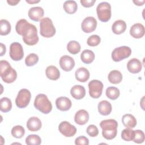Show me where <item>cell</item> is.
Wrapping results in <instances>:
<instances>
[{
    "label": "cell",
    "instance_id": "32",
    "mask_svg": "<svg viewBox=\"0 0 145 145\" xmlns=\"http://www.w3.org/2000/svg\"><path fill=\"white\" fill-rule=\"evenodd\" d=\"M106 96L110 100H114L117 99L120 94V90L115 87H109L106 88L105 92Z\"/></svg>",
    "mask_w": 145,
    "mask_h": 145
},
{
    "label": "cell",
    "instance_id": "41",
    "mask_svg": "<svg viewBox=\"0 0 145 145\" xmlns=\"http://www.w3.org/2000/svg\"><path fill=\"white\" fill-rule=\"evenodd\" d=\"M96 0H81L80 3L84 7H90L94 5Z\"/></svg>",
    "mask_w": 145,
    "mask_h": 145
},
{
    "label": "cell",
    "instance_id": "9",
    "mask_svg": "<svg viewBox=\"0 0 145 145\" xmlns=\"http://www.w3.org/2000/svg\"><path fill=\"white\" fill-rule=\"evenodd\" d=\"M89 93L91 97L94 99H98L102 94L104 87L103 83L99 80H92L89 82L88 84Z\"/></svg>",
    "mask_w": 145,
    "mask_h": 145
},
{
    "label": "cell",
    "instance_id": "31",
    "mask_svg": "<svg viewBox=\"0 0 145 145\" xmlns=\"http://www.w3.org/2000/svg\"><path fill=\"white\" fill-rule=\"evenodd\" d=\"M80 44L75 40L70 41L67 45V50L72 54H76L80 51Z\"/></svg>",
    "mask_w": 145,
    "mask_h": 145
},
{
    "label": "cell",
    "instance_id": "42",
    "mask_svg": "<svg viewBox=\"0 0 145 145\" xmlns=\"http://www.w3.org/2000/svg\"><path fill=\"white\" fill-rule=\"evenodd\" d=\"M0 46H1V52H0V56H3L5 53H6V46L3 43L0 44Z\"/></svg>",
    "mask_w": 145,
    "mask_h": 145
},
{
    "label": "cell",
    "instance_id": "13",
    "mask_svg": "<svg viewBox=\"0 0 145 145\" xmlns=\"http://www.w3.org/2000/svg\"><path fill=\"white\" fill-rule=\"evenodd\" d=\"M59 65L61 68L65 71H70L74 68L75 61L71 57L64 55L59 59Z\"/></svg>",
    "mask_w": 145,
    "mask_h": 145
},
{
    "label": "cell",
    "instance_id": "34",
    "mask_svg": "<svg viewBox=\"0 0 145 145\" xmlns=\"http://www.w3.org/2000/svg\"><path fill=\"white\" fill-rule=\"evenodd\" d=\"M41 143V139L36 134H30L25 138V143L28 145H39Z\"/></svg>",
    "mask_w": 145,
    "mask_h": 145
},
{
    "label": "cell",
    "instance_id": "11",
    "mask_svg": "<svg viewBox=\"0 0 145 145\" xmlns=\"http://www.w3.org/2000/svg\"><path fill=\"white\" fill-rule=\"evenodd\" d=\"M60 133L66 137H71L76 133V128L67 121L61 122L58 126Z\"/></svg>",
    "mask_w": 145,
    "mask_h": 145
},
{
    "label": "cell",
    "instance_id": "36",
    "mask_svg": "<svg viewBox=\"0 0 145 145\" xmlns=\"http://www.w3.org/2000/svg\"><path fill=\"white\" fill-rule=\"evenodd\" d=\"M39 61V57L35 53L28 54L25 59V63L27 66H32L36 65Z\"/></svg>",
    "mask_w": 145,
    "mask_h": 145
},
{
    "label": "cell",
    "instance_id": "22",
    "mask_svg": "<svg viewBox=\"0 0 145 145\" xmlns=\"http://www.w3.org/2000/svg\"><path fill=\"white\" fill-rule=\"evenodd\" d=\"M97 108L99 113L103 116L109 115L111 113L112 109L111 104L106 100L100 101L98 104Z\"/></svg>",
    "mask_w": 145,
    "mask_h": 145
},
{
    "label": "cell",
    "instance_id": "25",
    "mask_svg": "<svg viewBox=\"0 0 145 145\" xmlns=\"http://www.w3.org/2000/svg\"><path fill=\"white\" fill-rule=\"evenodd\" d=\"M126 29V24L122 20H117L115 21L112 26V29L114 33L120 35L123 33Z\"/></svg>",
    "mask_w": 145,
    "mask_h": 145
},
{
    "label": "cell",
    "instance_id": "33",
    "mask_svg": "<svg viewBox=\"0 0 145 145\" xmlns=\"http://www.w3.org/2000/svg\"><path fill=\"white\" fill-rule=\"evenodd\" d=\"M135 135L134 130L131 129L126 128L123 129L121 133V138L125 141H131L133 140Z\"/></svg>",
    "mask_w": 145,
    "mask_h": 145
},
{
    "label": "cell",
    "instance_id": "3",
    "mask_svg": "<svg viewBox=\"0 0 145 145\" xmlns=\"http://www.w3.org/2000/svg\"><path fill=\"white\" fill-rule=\"evenodd\" d=\"M0 75L2 80L6 83L14 82L17 78V72L5 60L0 61Z\"/></svg>",
    "mask_w": 145,
    "mask_h": 145
},
{
    "label": "cell",
    "instance_id": "37",
    "mask_svg": "<svg viewBox=\"0 0 145 145\" xmlns=\"http://www.w3.org/2000/svg\"><path fill=\"white\" fill-rule=\"evenodd\" d=\"M101 41V38L97 35H93L89 36L87 41L88 45L90 46H96L98 45Z\"/></svg>",
    "mask_w": 145,
    "mask_h": 145
},
{
    "label": "cell",
    "instance_id": "19",
    "mask_svg": "<svg viewBox=\"0 0 145 145\" xmlns=\"http://www.w3.org/2000/svg\"><path fill=\"white\" fill-rule=\"evenodd\" d=\"M27 127L31 131H37L39 130L42 126L41 120L36 117H30L27 122Z\"/></svg>",
    "mask_w": 145,
    "mask_h": 145
},
{
    "label": "cell",
    "instance_id": "17",
    "mask_svg": "<svg viewBox=\"0 0 145 145\" xmlns=\"http://www.w3.org/2000/svg\"><path fill=\"white\" fill-rule=\"evenodd\" d=\"M144 25L140 23H136L133 24L130 29V35L135 39H139L142 37L144 35Z\"/></svg>",
    "mask_w": 145,
    "mask_h": 145
},
{
    "label": "cell",
    "instance_id": "29",
    "mask_svg": "<svg viewBox=\"0 0 145 145\" xmlns=\"http://www.w3.org/2000/svg\"><path fill=\"white\" fill-rule=\"evenodd\" d=\"M12 108V103L8 97H2L0 100V110L3 113H6L11 110Z\"/></svg>",
    "mask_w": 145,
    "mask_h": 145
},
{
    "label": "cell",
    "instance_id": "18",
    "mask_svg": "<svg viewBox=\"0 0 145 145\" xmlns=\"http://www.w3.org/2000/svg\"><path fill=\"white\" fill-rule=\"evenodd\" d=\"M127 68L130 72L137 74L142 70V65L139 59L137 58H132L128 61L127 63Z\"/></svg>",
    "mask_w": 145,
    "mask_h": 145
},
{
    "label": "cell",
    "instance_id": "12",
    "mask_svg": "<svg viewBox=\"0 0 145 145\" xmlns=\"http://www.w3.org/2000/svg\"><path fill=\"white\" fill-rule=\"evenodd\" d=\"M97 26V20L93 16H87L83 20L81 27L85 33H91L94 31Z\"/></svg>",
    "mask_w": 145,
    "mask_h": 145
},
{
    "label": "cell",
    "instance_id": "24",
    "mask_svg": "<svg viewBox=\"0 0 145 145\" xmlns=\"http://www.w3.org/2000/svg\"><path fill=\"white\" fill-rule=\"evenodd\" d=\"M46 77L52 80H57L60 76V72L58 68L54 66L50 65L47 67L45 70Z\"/></svg>",
    "mask_w": 145,
    "mask_h": 145
},
{
    "label": "cell",
    "instance_id": "26",
    "mask_svg": "<svg viewBox=\"0 0 145 145\" xmlns=\"http://www.w3.org/2000/svg\"><path fill=\"white\" fill-rule=\"evenodd\" d=\"M108 79L109 82L112 84H118L122 80V75L120 71L113 70L109 73Z\"/></svg>",
    "mask_w": 145,
    "mask_h": 145
},
{
    "label": "cell",
    "instance_id": "44",
    "mask_svg": "<svg viewBox=\"0 0 145 145\" xmlns=\"http://www.w3.org/2000/svg\"><path fill=\"white\" fill-rule=\"evenodd\" d=\"M133 2L137 6H142L145 3V1H133Z\"/></svg>",
    "mask_w": 145,
    "mask_h": 145
},
{
    "label": "cell",
    "instance_id": "43",
    "mask_svg": "<svg viewBox=\"0 0 145 145\" xmlns=\"http://www.w3.org/2000/svg\"><path fill=\"white\" fill-rule=\"evenodd\" d=\"M20 2V1L18 0H7V2L8 5H11V6H15L19 2Z\"/></svg>",
    "mask_w": 145,
    "mask_h": 145
},
{
    "label": "cell",
    "instance_id": "4",
    "mask_svg": "<svg viewBox=\"0 0 145 145\" xmlns=\"http://www.w3.org/2000/svg\"><path fill=\"white\" fill-rule=\"evenodd\" d=\"M34 106L44 114H48L52 110V105L46 95L43 93L37 95L35 99Z\"/></svg>",
    "mask_w": 145,
    "mask_h": 145
},
{
    "label": "cell",
    "instance_id": "7",
    "mask_svg": "<svg viewBox=\"0 0 145 145\" xmlns=\"http://www.w3.org/2000/svg\"><path fill=\"white\" fill-rule=\"evenodd\" d=\"M131 54V49L127 46L116 48L112 52V58L115 62H120L128 58Z\"/></svg>",
    "mask_w": 145,
    "mask_h": 145
},
{
    "label": "cell",
    "instance_id": "23",
    "mask_svg": "<svg viewBox=\"0 0 145 145\" xmlns=\"http://www.w3.org/2000/svg\"><path fill=\"white\" fill-rule=\"evenodd\" d=\"M122 122L125 127L132 129L137 125V120L134 116L130 114H126L122 116Z\"/></svg>",
    "mask_w": 145,
    "mask_h": 145
},
{
    "label": "cell",
    "instance_id": "15",
    "mask_svg": "<svg viewBox=\"0 0 145 145\" xmlns=\"http://www.w3.org/2000/svg\"><path fill=\"white\" fill-rule=\"evenodd\" d=\"M57 108L61 111L69 110L71 107L72 103L71 100L67 97L61 96L58 97L56 101Z\"/></svg>",
    "mask_w": 145,
    "mask_h": 145
},
{
    "label": "cell",
    "instance_id": "28",
    "mask_svg": "<svg viewBox=\"0 0 145 145\" xmlns=\"http://www.w3.org/2000/svg\"><path fill=\"white\" fill-rule=\"evenodd\" d=\"M65 12L69 14H74L78 8V5L75 1H66L63 5Z\"/></svg>",
    "mask_w": 145,
    "mask_h": 145
},
{
    "label": "cell",
    "instance_id": "2",
    "mask_svg": "<svg viewBox=\"0 0 145 145\" xmlns=\"http://www.w3.org/2000/svg\"><path fill=\"white\" fill-rule=\"evenodd\" d=\"M100 126L102 129V135L107 140H112L114 138L117 133L118 122L114 119L103 120L100 123Z\"/></svg>",
    "mask_w": 145,
    "mask_h": 145
},
{
    "label": "cell",
    "instance_id": "1",
    "mask_svg": "<svg viewBox=\"0 0 145 145\" xmlns=\"http://www.w3.org/2000/svg\"><path fill=\"white\" fill-rule=\"evenodd\" d=\"M17 33L22 36L24 42L29 46L36 44L39 41L37 29L35 25L30 24L24 19H20L16 24Z\"/></svg>",
    "mask_w": 145,
    "mask_h": 145
},
{
    "label": "cell",
    "instance_id": "40",
    "mask_svg": "<svg viewBox=\"0 0 145 145\" xmlns=\"http://www.w3.org/2000/svg\"><path fill=\"white\" fill-rule=\"evenodd\" d=\"M75 144L76 145H88L89 140L84 136H80L75 139Z\"/></svg>",
    "mask_w": 145,
    "mask_h": 145
},
{
    "label": "cell",
    "instance_id": "38",
    "mask_svg": "<svg viewBox=\"0 0 145 145\" xmlns=\"http://www.w3.org/2000/svg\"><path fill=\"white\" fill-rule=\"evenodd\" d=\"M134 131L135 135L133 139L134 142L138 144L142 143L144 141V134L143 131L140 130H134Z\"/></svg>",
    "mask_w": 145,
    "mask_h": 145
},
{
    "label": "cell",
    "instance_id": "14",
    "mask_svg": "<svg viewBox=\"0 0 145 145\" xmlns=\"http://www.w3.org/2000/svg\"><path fill=\"white\" fill-rule=\"evenodd\" d=\"M28 15L31 20L35 22H39L42 19L44 15V11L41 7H33L29 10Z\"/></svg>",
    "mask_w": 145,
    "mask_h": 145
},
{
    "label": "cell",
    "instance_id": "10",
    "mask_svg": "<svg viewBox=\"0 0 145 145\" xmlns=\"http://www.w3.org/2000/svg\"><path fill=\"white\" fill-rule=\"evenodd\" d=\"M10 57L15 61L21 60L24 56L22 45L18 42H12L10 46Z\"/></svg>",
    "mask_w": 145,
    "mask_h": 145
},
{
    "label": "cell",
    "instance_id": "8",
    "mask_svg": "<svg viewBox=\"0 0 145 145\" xmlns=\"http://www.w3.org/2000/svg\"><path fill=\"white\" fill-rule=\"evenodd\" d=\"M31 98L30 91L25 88L21 89L16 97L15 104L19 108H25L29 103Z\"/></svg>",
    "mask_w": 145,
    "mask_h": 145
},
{
    "label": "cell",
    "instance_id": "39",
    "mask_svg": "<svg viewBox=\"0 0 145 145\" xmlns=\"http://www.w3.org/2000/svg\"><path fill=\"white\" fill-rule=\"evenodd\" d=\"M87 133L91 137H95L99 134V130L94 125H89L86 130Z\"/></svg>",
    "mask_w": 145,
    "mask_h": 145
},
{
    "label": "cell",
    "instance_id": "21",
    "mask_svg": "<svg viewBox=\"0 0 145 145\" xmlns=\"http://www.w3.org/2000/svg\"><path fill=\"white\" fill-rule=\"evenodd\" d=\"M70 93L74 99L80 100L85 96L86 89L81 85H75L71 88Z\"/></svg>",
    "mask_w": 145,
    "mask_h": 145
},
{
    "label": "cell",
    "instance_id": "16",
    "mask_svg": "<svg viewBox=\"0 0 145 145\" xmlns=\"http://www.w3.org/2000/svg\"><path fill=\"white\" fill-rule=\"evenodd\" d=\"M89 120V113L84 109L78 110L75 114L74 121L79 125H85Z\"/></svg>",
    "mask_w": 145,
    "mask_h": 145
},
{
    "label": "cell",
    "instance_id": "45",
    "mask_svg": "<svg viewBox=\"0 0 145 145\" xmlns=\"http://www.w3.org/2000/svg\"><path fill=\"white\" fill-rule=\"evenodd\" d=\"M26 2L29 3V4H33V3H39L40 2V1H36V0H33V1H31V0H26L25 1Z\"/></svg>",
    "mask_w": 145,
    "mask_h": 145
},
{
    "label": "cell",
    "instance_id": "35",
    "mask_svg": "<svg viewBox=\"0 0 145 145\" xmlns=\"http://www.w3.org/2000/svg\"><path fill=\"white\" fill-rule=\"evenodd\" d=\"M25 134L24 127L20 125H16L13 127L11 129L12 135L16 138H22Z\"/></svg>",
    "mask_w": 145,
    "mask_h": 145
},
{
    "label": "cell",
    "instance_id": "20",
    "mask_svg": "<svg viewBox=\"0 0 145 145\" xmlns=\"http://www.w3.org/2000/svg\"><path fill=\"white\" fill-rule=\"evenodd\" d=\"M75 76L76 79L82 83H84L87 82L90 76V74L89 71L85 67H79L78 68L75 73Z\"/></svg>",
    "mask_w": 145,
    "mask_h": 145
},
{
    "label": "cell",
    "instance_id": "30",
    "mask_svg": "<svg viewBox=\"0 0 145 145\" xmlns=\"http://www.w3.org/2000/svg\"><path fill=\"white\" fill-rule=\"evenodd\" d=\"M11 24L9 22L5 19L0 20V35L5 36L8 35L11 32Z\"/></svg>",
    "mask_w": 145,
    "mask_h": 145
},
{
    "label": "cell",
    "instance_id": "5",
    "mask_svg": "<svg viewBox=\"0 0 145 145\" xmlns=\"http://www.w3.org/2000/svg\"><path fill=\"white\" fill-rule=\"evenodd\" d=\"M40 35L44 37H52L56 34V30L52 20L48 17L44 18L40 20Z\"/></svg>",
    "mask_w": 145,
    "mask_h": 145
},
{
    "label": "cell",
    "instance_id": "6",
    "mask_svg": "<svg viewBox=\"0 0 145 145\" xmlns=\"http://www.w3.org/2000/svg\"><path fill=\"white\" fill-rule=\"evenodd\" d=\"M99 19L102 22H107L111 18V6L107 2L100 3L96 7Z\"/></svg>",
    "mask_w": 145,
    "mask_h": 145
},
{
    "label": "cell",
    "instance_id": "27",
    "mask_svg": "<svg viewBox=\"0 0 145 145\" xmlns=\"http://www.w3.org/2000/svg\"><path fill=\"white\" fill-rule=\"evenodd\" d=\"M95 57L94 53L89 49L83 50L80 54V59L82 61L86 64L92 63L95 59Z\"/></svg>",
    "mask_w": 145,
    "mask_h": 145
}]
</instances>
